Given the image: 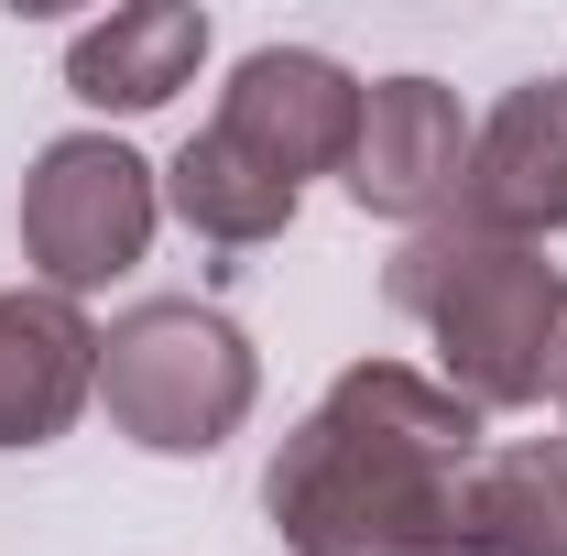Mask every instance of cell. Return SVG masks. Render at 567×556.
I'll use <instances>...</instances> for the list:
<instances>
[{
    "instance_id": "11",
    "label": "cell",
    "mask_w": 567,
    "mask_h": 556,
    "mask_svg": "<svg viewBox=\"0 0 567 556\" xmlns=\"http://www.w3.org/2000/svg\"><path fill=\"white\" fill-rule=\"evenodd\" d=\"M164 208L186 218L197 240H218V251H262V240L295 229V186H284L274 164H251V153L208 121V132H186V153L164 164Z\"/></svg>"
},
{
    "instance_id": "1",
    "label": "cell",
    "mask_w": 567,
    "mask_h": 556,
    "mask_svg": "<svg viewBox=\"0 0 567 556\" xmlns=\"http://www.w3.org/2000/svg\"><path fill=\"white\" fill-rule=\"evenodd\" d=\"M481 415L415 360H350L262 470L284 556H447Z\"/></svg>"
},
{
    "instance_id": "7",
    "label": "cell",
    "mask_w": 567,
    "mask_h": 556,
    "mask_svg": "<svg viewBox=\"0 0 567 556\" xmlns=\"http://www.w3.org/2000/svg\"><path fill=\"white\" fill-rule=\"evenodd\" d=\"M218 132L306 197V175H339L360 142V76L317 44H251L218 87Z\"/></svg>"
},
{
    "instance_id": "3",
    "label": "cell",
    "mask_w": 567,
    "mask_h": 556,
    "mask_svg": "<svg viewBox=\"0 0 567 556\" xmlns=\"http://www.w3.org/2000/svg\"><path fill=\"white\" fill-rule=\"evenodd\" d=\"M99 404L142 459H218L262 404V349L197 295H142L99 328Z\"/></svg>"
},
{
    "instance_id": "4",
    "label": "cell",
    "mask_w": 567,
    "mask_h": 556,
    "mask_svg": "<svg viewBox=\"0 0 567 556\" xmlns=\"http://www.w3.org/2000/svg\"><path fill=\"white\" fill-rule=\"evenodd\" d=\"M164 229V175L121 132H55L22 175V262L44 295H99L153 251Z\"/></svg>"
},
{
    "instance_id": "10",
    "label": "cell",
    "mask_w": 567,
    "mask_h": 556,
    "mask_svg": "<svg viewBox=\"0 0 567 556\" xmlns=\"http://www.w3.org/2000/svg\"><path fill=\"white\" fill-rule=\"evenodd\" d=\"M447 556H567V436L481 447L458 491V546Z\"/></svg>"
},
{
    "instance_id": "5",
    "label": "cell",
    "mask_w": 567,
    "mask_h": 556,
    "mask_svg": "<svg viewBox=\"0 0 567 556\" xmlns=\"http://www.w3.org/2000/svg\"><path fill=\"white\" fill-rule=\"evenodd\" d=\"M447 229L535 240V251H546V229H567V76H524L470 121V164H458Z\"/></svg>"
},
{
    "instance_id": "9",
    "label": "cell",
    "mask_w": 567,
    "mask_h": 556,
    "mask_svg": "<svg viewBox=\"0 0 567 556\" xmlns=\"http://www.w3.org/2000/svg\"><path fill=\"white\" fill-rule=\"evenodd\" d=\"M197 66H208V11L197 0H132V11L87 22L66 44V87L87 110H121V121L164 110L175 87H197Z\"/></svg>"
},
{
    "instance_id": "12",
    "label": "cell",
    "mask_w": 567,
    "mask_h": 556,
    "mask_svg": "<svg viewBox=\"0 0 567 556\" xmlns=\"http://www.w3.org/2000/svg\"><path fill=\"white\" fill-rule=\"evenodd\" d=\"M557 415H567V393H557Z\"/></svg>"
},
{
    "instance_id": "6",
    "label": "cell",
    "mask_w": 567,
    "mask_h": 556,
    "mask_svg": "<svg viewBox=\"0 0 567 556\" xmlns=\"http://www.w3.org/2000/svg\"><path fill=\"white\" fill-rule=\"evenodd\" d=\"M458 164H470V110L447 76H371L360 87V142L339 164L360 218H393V229H436L458 197Z\"/></svg>"
},
{
    "instance_id": "8",
    "label": "cell",
    "mask_w": 567,
    "mask_h": 556,
    "mask_svg": "<svg viewBox=\"0 0 567 556\" xmlns=\"http://www.w3.org/2000/svg\"><path fill=\"white\" fill-rule=\"evenodd\" d=\"M99 404V317L76 295H0V447H55Z\"/></svg>"
},
{
    "instance_id": "2",
    "label": "cell",
    "mask_w": 567,
    "mask_h": 556,
    "mask_svg": "<svg viewBox=\"0 0 567 556\" xmlns=\"http://www.w3.org/2000/svg\"><path fill=\"white\" fill-rule=\"evenodd\" d=\"M382 306L436 339V382L470 415H524L567 393V274L535 240H481L436 218L382 262Z\"/></svg>"
}]
</instances>
